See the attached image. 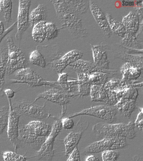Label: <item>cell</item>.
Here are the masks:
<instances>
[{
    "mask_svg": "<svg viewBox=\"0 0 143 161\" xmlns=\"http://www.w3.org/2000/svg\"><path fill=\"white\" fill-rule=\"evenodd\" d=\"M61 26L66 28L76 38L86 37L88 32L80 15L69 6L65 1H52Z\"/></svg>",
    "mask_w": 143,
    "mask_h": 161,
    "instance_id": "cell-1",
    "label": "cell"
},
{
    "mask_svg": "<svg viewBox=\"0 0 143 161\" xmlns=\"http://www.w3.org/2000/svg\"><path fill=\"white\" fill-rule=\"evenodd\" d=\"M135 128L133 122H130L127 124L98 123L93 126L92 131L98 137H121L132 139L136 136Z\"/></svg>",
    "mask_w": 143,
    "mask_h": 161,
    "instance_id": "cell-2",
    "label": "cell"
},
{
    "mask_svg": "<svg viewBox=\"0 0 143 161\" xmlns=\"http://www.w3.org/2000/svg\"><path fill=\"white\" fill-rule=\"evenodd\" d=\"M6 40L8 47L6 74L10 75L17 70L27 67L29 63L25 54L15 45L12 36H7Z\"/></svg>",
    "mask_w": 143,
    "mask_h": 161,
    "instance_id": "cell-3",
    "label": "cell"
},
{
    "mask_svg": "<svg viewBox=\"0 0 143 161\" xmlns=\"http://www.w3.org/2000/svg\"><path fill=\"white\" fill-rule=\"evenodd\" d=\"M14 79L11 80L12 83H21L27 84L32 87L50 86L59 87L57 82L47 81L40 76L30 67L23 68L15 72L14 75Z\"/></svg>",
    "mask_w": 143,
    "mask_h": 161,
    "instance_id": "cell-4",
    "label": "cell"
},
{
    "mask_svg": "<svg viewBox=\"0 0 143 161\" xmlns=\"http://www.w3.org/2000/svg\"><path fill=\"white\" fill-rule=\"evenodd\" d=\"M126 138L124 137H107L102 140L91 143L86 147L83 153L91 154L107 150H115L124 148L127 146Z\"/></svg>",
    "mask_w": 143,
    "mask_h": 161,
    "instance_id": "cell-5",
    "label": "cell"
},
{
    "mask_svg": "<svg viewBox=\"0 0 143 161\" xmlns=\"http://www.w3.org/2000/svg\"><path fill=\"white\" fill-rule=\"evenodd\" d=\"M61 119L56 120L52 126V130L47 137L44 143L39 150L37 151L36 157L39 160L45 161H51L54 155V143L56 137L62 129Z\"/></svg>",
    "mask_w": 143,
    "mask_h": 161,
    "instance_id": "cell-6",
    "label": "cell"
},
{
    "mask_svg": "<svg viewBox=\"0 0 143 161\" xmlns=\"http://www.w3.org/2000/svg\"><path fill=\"white\" fill-rule=\"evenodd\" d=\"M139 86L140 84H133L131 82H127L116 79H111L104 86L111 105L116 104L129 88Z\"/></svg>",
    "mask_w": 143,
    "mask_h": 161,
    "instance_id": "cell-7",
    "label": "cell"
},
{
    "mask_svg": "<svg viewBox=\"0 0 143 161\" xmlns=\"http://www.w3.org/2000/svg\"><path fill=\"white\" fill-rule=\"evenodd\" d=\"M12 108L19 114H24L32 118L42 119L48 116L45 105L41 107L29 101L23 99L12 102Z\"/></svg>",
    "mask_w": 143,
    "mask_h": 161,
    "instance_id": "cell-8",
    "label": "cell"
},
{
    "mask_svg": "<svg viewBox=\"0 0 143 161\" xmlns=\"http://www.w3.org/2000/svg\"><path fill=\"white\" fill-rule=\"evenodd\" d=\"M116 111L114 108L106 105H99L74 113L71 114L69 118H72L78 116L87 115L100 118L108 123H112L116 119Z\"/></svg>",
    "mask_w": 143,
    "mask_h": 161,
    "instance_id": "cell-9",
    "label": "cell"
},
{
    "mask_svg": "<svg viewBox=\"0 0 143 161\" xmlns=\"http://www.w3.org/2000/svg\"><path fill=\"white\" fill-rule=\"evenodd\" d=\"M9 102V114L7 124V134L10 142L17 151L20 147L19 140V119L20 114L14 110L12 105L11 99H8Z\"/></svg>",
    "mask_w": 143,
    "mask_h": 161,
    "instance_id": "cell-10",
    "label": "cell"
},
{
    "mask_svg": "<svg viewBox=\"0 0 143 161\" xmlns=\"http://www.w3.org/2000/svg\"><path fill=\"white\" fill-rule=\"evenodd\" d=\"M31 1H20L17 16V32L15 37L19 40L29 26V9Z\"/></svg>",
    "mask_w": 143,
    "mask_h": 161,
    "instance_id": "cell-11",
    "label": "cell"
},
{
    "mask_svg": "<svg viewBox=\"0 0 143 161\" xmlns=\"http://www.w3.org/2000/svg\"><path fill=\"white\" fill-rule=\"evenodd\" d=\"M70 97V95L65 92L61 87H53L37 95L34 103L41 98H43L58 105L64 106L69 103Z\"/></svg>",
    "mask_w": 143,
    "mask_h": 161,
    "instance_id": "cell-12",
    "label": "cell"
},
{
    "mask_svg": "<svg viewBox=\"0 0 143 161\" xmlns=\"http://www.w3.org/2000/svg\"><path fill=\"white\" fill-rule=\"evenodd\" d=\"M89 123L85 122L80 125L79 129L77 131L71 132L64 139L65 147V154L68 156L71 153L75 148L77 147L84 132L88 127Z\"/></svg>",
    "mask_w": 143,
    "mask_h": 161,
    "instance_id": "cell-13",
    "label": "cell"
},
{
    "mask_svg": "<svg viewBox=\"0 0 143 161\" xmlns=\"http://www.w3.org/2000/svg\"><path fill=\"white\" fill-rule=\"evenodd\" d=\"M90 8L95 21L103 33V35L107 37H110L112 33L109 27L106 16L103 11L93 1H90Z\"/></svg>",
    "mask_w": 143,
    "mask_h": 161,
    "instance_id": "cell-14",
    "label": "cell"
},
{
    "mask_svg": "<svg viewBox=\"0 0 143 161\" xmlns=\"http://www.w3.org/2000/svg\"><path fill=\"white\" fill-rule=\"evenodd\" d=\"M70 69L74 70L76 72L85 73L90 75L96 72H101L112 74H115L117 71L109 70H105L98 67L91 62L79 60L69 65Z\"/></svg>",
    "mask_w": 143,
    "mask_h": 161,
    "instance_id": "cell-15",
    "label": "cell"
},
{
    "mask_svg": "<svg viewBox=\"0 0 143 161\" xmlns=\"http://www.w3.org/2000/svg\"><path fill=\"white\" fill-rule=\"evenodd\" d=\"M47 137H38L29 133L23 126L19 128V140L30 146L33 149L39 150Z\"/></svg>",
    "mask_w": 143,
    "mask_h": 161,
    "instance_id": "cell-16",
    "label": "cell"
},
{
    "mask_svg": "<svg viewBox=\"0 0 143 161\" xmlns=\"http://www.w3.org/2000/svg\"><path fill=\"white\" fill-rule=\"evenodd\" d=\"M25 129L29 133L38 137H47L52 130V127L40 121H32L23 126Z\"/></svg>",
    "mask_w": 143,
    "mask_h": 161,
    "instance_id": "cell-17",
    "label": "cell"
},
{
    "mask_svg": "<svg viewBox=\"0 0 143 161\" xmlns=\"http://www.w3.org/2000/svg\"><path fill=\"white\" fill-rule=\"evenodd\" d=\"M94 64L101 69L109 70L110 61L105 49L101 45H91Z\"/></svg>",
    "mask_w": 143,
    "mask_h": 161,
    "instance_id": "cell-18",
    "label": "cell"
},
{
    "mask_svg": "<svg viewBox=\"0 0 143 161\" xmlns=\"http://www.w3.org/2000/svg\"><path fill=\"white\" fill-rule=\"evenodd\" d=\"M120 72L123 75L122 80L127 82L135 81L141 75V70L128 63H125L122 66Z\"/></svg>",
    "mask_w": 143,
    "mask_h": 161,
    "instance_id": "cell-19",
    "label": "cell"
},
{
    "mask_svg": "<svg viewBox=\"0 0 143 161\" xmlns=\"http://www.w3.org/2000/svg\"><path fill=\"white\" fill-rule=\"evenodd\" d=\"M122 23L128 33L135 35L139 28L140 22L138 15L133 11H130L123 19Z\"/></svg>",
    "mask_w": 143,
    "mask_h": 161,
    "instance_id": "cell-20",
    "label": "cell"
},
{
    "mask_svg": "<svg viewBox=\"0 0 143 161\" xmlns=\"http://www.w3.org/2000/svg\"><path fill=\"white\" fill-rule=\"evenodd\" d=\"M136 99L121 98L115 104L117 110L124 116L130 118L135 108Z\"/></svg>",
    "mask_w": 143,
    "mask_h": 161,
    "instance_id": "cell-21",
    "label": "cell"
},
{
    "mask_svg": "<svg viewBox=\"0 0 143 161\" xmlns=\"http://www.w3.org/2000/svg\"><path fill=\"white\" fill-rule=\"evenodd\" d=\"M90 95L92 102H103L111 105L106 90L102 86L91 85Z\"/></svg>",
    "mask_w": 143,
    "mask_h": 161,
    "instance_id": "cell-22",
    "label": "cell"
},
{
    "mask_svg": "<svg viewBox=\"0 0 143 161\" xmlns=\"http://www.w3.org/2000/svg\"><path fill=\"white\" fill-rule=\"evenodd\" d=\"M116 58H119L124 60L126 63H129L131 65H134L142 70L143 69V56L142 55H134L127 53L122 52H114Z\"/></svg>",
    "mask_w": 143,
    "mask_h": 161,
    "instance_id": "cell-23",
    "label": "cell"
},
{
    "mask_svg": "<svg viewBox=\"0 0 143 161\" xmlns=\"http://www.w3.org/2000/svg\"><path fill=\"white\" fill-rule=\"evenodd\" d=\"M79 93L77 95L83 97L90 95L91 85L89 82V75L81 72H77Z\"/></svg>",
    "mask_w": 143,
    "mask_h": 161,
    "instance_id": "cell-24",
    "label": "cell"
},
{
    "mask_svg": "<svg viewBox=\"0 0 143 161\" xmlns=\"http://www.w3.org/2000/svg\"><path fill=\"white\" fill-rule=\"evenodd\" d=\"M47 17V9L43 4L39 5L32 11L29 16V23L34 26L39 23L45 21Z\"/></svg>",
    "mask_w": 143,
    "mask_h": 161,
    "instance_id": "cell-25",
    "label": "cell"
},
{
    "mask_svg": "<svg viewBox=\"0 0 143 161\" xmlns=\"http://www.w3.org/2000/svg\"><path fill=\"white\" fill-rule=\"evenodd\" d=\"M106 16L112 33L124 37L127 32L122 23L115 19L110 14L107 13Z\"/></svg>",
    "mask_w": 143,
    "mask_h": 161,
    "instance_id": "cell-26",
    "label": "cell"
},
{
    "mask_svg": "<svg viewBox=\"0 0 143 161\" xmlns=\"http://www.w3.org/2000/svg\"><path fill=\"white\" fill-rule=\"evenodd\" d=\"M8 60V49L4 47L0 50V92L5 84V75Z\"/></svg>",
    "mask_w": 143,
    "mask_h": 161,
    "instance_id": "cell-27",
    "label": "cell"
},
{
    "mask_svg": "<svg viewBox=\"0 0 143 161\" xmlns=\"http://www.w3.org/2000/svg\"><path fill=\"white\" fill-rule=\"evenodd\" d=\"M46 21H42L34 26L32 36L34 41L39 43L43 42L46 39Z\"/></svg>",
    "mask_w": 143,
    "mask_h": 161,
    "instance_id": "cell-28",
    "label": "cell"
},
{
    "mask_svg": "<svg viewBox=\"0 0 143 161\" xmlns=\"http://www.w3.org/2000/svg\"><path fill=\"white\" fill-rule=\"evenodd\" d=\"M71 8L81 15L87 12L90 8V1H65Z\"/></svg>",
    "mask_w": 143,
    "mask_h": 161,
    "instance_id": "cell-29",
    "label": "cell"
},
{
    "mask_svg": "<svg viewBox=\"0 0 143 161\" xmlns=\"http://www.w3.org/2000/svg\"><path fill=\"white\" fill-rule=\"evenodd\" d=\"M108 74H110L101 72L92 73L89 75V82L91 85L104 86L107 83Z\"/></svg>",
    "mask_w": 143,
    "mask_h": 161,
    "instance_id": "cell-30",
    "label": "cell"
},
{
    "mask_svg": "<svg viewBox=\"0 0 143 161\" xmlns=\"http://www.w3.org/2000/svg\"><path fill=\"white\" fill-rule=\"evenodd\" d=\"M122 45L127 47L131 49L135 47L137 48L142 49V43H140L137 38L135 35L128 33L127 32L121 41Z\"/></svg>",
    "mask_w": 143,
    "mask_h": 161,
    "instance_id": "cell-31",
    "label": "cell"
},
{
    "mask_svg": "<svg viewBox=\"0 0 143 161\" xmlns=\"http://www.w3.org/2000/svg\"><path fill=\"white\" fill-rule=\"evenodd\" d=\"M12 1H0V13L7 23L10 22L12 20Z\"/></svg>",
    "mask_w": 143,
    "mask_h": 161,
    "instance_id": "cell-32",
    "label": "cell"
},
{
    "mask_svg": "<svg viewBox=\"0 0 143 161\" xmlns=\"http://www.w3.org/2000/svg\"><path fill=\"white\" fill-rule=\"evenodd\" d=\"M30 61L33 65H37L41 68H45L47 65L44 56L37 49L31 53L30 56Z\"/></svg>",
    "mask_w": 143,
    "mask_h": 161,
    "instance_id": "cell-33",
    "label": "cell"
},
{
    "mask_svg": "<svg viewBox=\"0 0 143 161\" xmlns=\"http://www.w3.org/2000/svg\"><path fill=\"white\" fill-rule=\"evenodd\" d=\"M83 56V53L82 52L78 50H74L64 54L61 59L68 66L70 64L80 60Z\"/></svg>",
    "mask_w": 143,
    "mask_h": 161,
    "instance_id": "cell-34",
    "label": "cell"
},
{
    "mask_svg": "<svg viewBox=\"0 0 143 161\" xmlns=\"http://www.w3.org/2000/svg\"><path fill=\"white\" fill-rule=\"evenodd\" d=\"M68 73H61L59 74L57 82L59 84L61 89L68 94L76 90V87L69 84L68 81Z\"/></svg>",
    "mask_w": 143,
    "mask_h": 161,
    "instance_id": "cell-35",
    "label": "cell"
},
{
    "mask_svg": "<svg viewBox=\"0 0 143 161\" xmlns=\"http://www.w3.org/2000/svg\"><path fill=\"white\" fill-rule=\"evenodd\" d=\"M9 110V107L7 105L0 109V135L3 133L8 124Z\"/></svg>",
    "mask_w": 143,
    "mask_h": 161,
    "instance_id": "cell-36",
    "label": "cell"
},
{
    "mask_svg": "<svg viewBox=\"0 0 143 161\" xmlns=\"http://www.w3.org/2000/svg\"><path fill=\"white\" fill-rule=\"evenodd\" d=\"M59 30L53 23H46V40L50 41L56 38L58 36Z\"/></svg>",
    "mask_w": 143,
    "mask_h": 161,
    "instance_id": "cell-37",
    "label": "cell"
},
{
    "mask_svg": "<svg viewBox=\"0 0 143 161\" xmlns=\"http://www.w3.org/2000/svg\"><path fill=\"white\" fill-rule=\"evenodd\" d=\"M4 161H26L27 157L13 152H5L3 153Z\"/></svg>",
    "mask_w": 143,
    "mask_h": 161,
    "instance_id": "cell-38",
    "label": "cell"
},
{
    "mask_svg": "<svg viewBox=\"0 0 143 161\" xmlns=\"http://www.w3.org/2000/svg\"><path fill=\"white\" fill-rule=\"evenodd\" d=\"M61 58L47 64L51 69L56 71L58 74L62 73L63 70L68 66Z\"/></svg>",
    "mask_w": 143,
    "mask_h": 161,
    "instance_id": "cell-39",
    "label": "cell"
},
{
    "mask_svg": "<svg viewBox=\"0 0 143 161\" xmlns=\"http://www.w3.org/2000/svg\"><path fill=\"white\" fill-rule=\"evenodd\" d=\"M120 156V153L115 150H107L102 152L103 161H116Z\"/></svg>",
    "mask_w": 143,
    "mask_h": 161,
    "instance_id": "cell-40",
    "label": "cell"
},
{
    "mask_svg": "<svg viewBox=\"0 0 143 161\" xmlns=\"http://www.w3.org/2000/svg\"><path fill=\"white\" fill-rule=\"evenodd\" d=\"M61 123L62 128L67 130L72 129L74 125L72 118H69V117L63 119L61 120Z\"/></svg>",
    "mask_w": 143,
    "mask_h": 161,
    "instance_id": "cell-41",
    "label": "cell"
},
{
    "mask_svg": "<svg viewBox=\"0 0 143 161\" xmlns=\"http://www.w3.org/2000/svg\"><path fill=\"white\" fill-rule=\"evenodd\" d=\"M143 109L142 108L140 113L138 114V116L137 117L136 120L134 124L135 126L139 128L140 130H143Z\"/></svg>",
    "mask_w": 143,
    "mask_h": 161,
    "instance_id": "cell-42",
    "label": "cell"
},
{
    "mask_svg": "<svg viewBox=\"0 0 143 161\" xmlns=\"http://www.w3.org/2000/svg\"><path fill=\"white\" fill-rule=\"evenodd\" d=\"M67 161H81L80 152L77 147L73 151Z\"/></svg>",
    "mask_w": 143,
    "mask_h": 161,
    "instance_id": "cell-43",
    "label": "cell"
},
{
    "mask_svg": "<svg viewBox=\"0 0 143 161\" xmlns=\"http://www.w3.org/2000/svg\"><path fill=\"white\" fill-rule=\"evenodd\" d=\"M17 26V22H14V23L12 24L10 26H9L8 29H7V30H5L4 33H3V35L0 36V43H1V42L2 41V40L4 38L5 36L7 35H8L10 31H12L13 29H14Z\"/></svg>",
    "mask_w": 143,
    "mask_h": 161,
    "instance_id": "cell-44",
    "label": "cell"
},
{
    "mask_svg": "<svg viewBox=\"0 0 143 161\" xmlns=\"http://www.w3.org/2000/svg\"><path fill=\"white\" fill-rule=\"evenodd\" d=\"M4 93L8 99H11L14 97L15 92L11 89H7L4 91Z\"/></svg>",
    "mask_w": 143,
    "mask_h": 161,
    "instance_id": "cell-45",
    "label": "cell"
},
{
    "mask_svg": "<svg viewBox=\"0 0 143 161\" xmlns=\"http://www.w3.org/2000/svg\"><path fill=\"white\" fill-rule=\"evenodd\" d=\"M86 161H100L98 157L95 155H90L87 157Z\"/></svg>",
    "mask_w": 143,
    "mask_h": 161,
    "instance_id": "cell-46",
    "label": "cell"
},
{
    "mask_svg": "<svg viewBox=\"0 0 143 161\" xmlns=\"http://www.w3.org/2000/svg\"><path fill=\"white\" fill-rule=\"evenodd\" d=\"M5 31L4 24L0 20V36L3 35Z\"/></svg>",
    "mask_w": 143,
    "mask_h": 161,
    "instance_id": "cell-47",
    "label": "cell"
}]
</instances>
